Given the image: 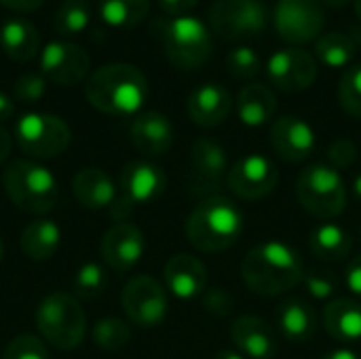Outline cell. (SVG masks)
Returning a JSON list of instances; mask_svg holds the SVG:
<instances>
[{"label": "cell", "mask_w": 361, "mask_h": 359, "mask_svg": "<svg viewBox=\"0 0 361 359\" xmlns=\"http://www.w3.org/2000/svg\"><path fill=\"white\" fill-rule=\"evenodd\" d=\"M302 277L300 254L283 241H264L252 248L241 262V279L260 296L283 294L302 284Z\"/></svg>", "instance_id": "1"}, {"label": "cell", "mask_w": 361, "mask_h": 359, "mask_svg": "<svg viewBox=\"0 0 361 359\" xmlns=\"http://www.w3.org/2000/svg\"><path fill=\"white\" fill-rule=\"evenodd\" d=\"M85 97L104 114L129 116L146 104L148 80L131 63H108L85 80Z\"/></svg>", "instance_id": "2"}, {"label": "cell", "mask_w": 361, "mask_h": 359, "mask_svg": "<svg viewBox=\"0 0 361 359\" xmlns=\"http://www.w3.org/2000/svg\"><path fill=\"white\" fill-rule=\"evenodd\" d=\"M186 237L192 248L218 254L233 248L243 235V214L226 197H207L186 218Z\"/></svg>", "instance_id": "3"}, {"label": "cell", "mask_w": 361, "mask_h": 359, "mask_svg": "<svg viewBox=\"0 0 361 359\" xmlns=\"http://www.w3.org/2000/svg\"><path fill=\"white\" fill-rule=\"evenodd\" d=\"M150 32L161 40L167 59L182 70L201 68L212 55L209 28L195 15L154 19Z\"/></svg>", "instance_id": "4"}, {"label": "cell", "mask_w": 361, "mask_h": 359, "mask_svg": "<svg viewBox=\"0 0 361 359\" xmlns=\"http://www.w3.org/2000/svg\"><path fill=\"white\" fill-rule=\"evenodd\" d=\"M2 186L15 207L34 216L51 212L59 197L55 176L27 159H17L6 165L2 171Z\"/></svg>", "instance_id": "5"}, {"label": "cell", "mask_w": 361, "mask_h": 359, "mask_svg": "<svg viewBox=\"0 0 361 359\" xmlns=\"http://www.w3.org/2000/svg\"><path fill=\"white\" fill-rule=\"evenodd\" d=\"M36 328L40 336L59 351L76 349L87 332V315L80 300L68 292H51L36 307Z\"/></svg>", "instance_id": "6"}, {"label": "cell", "mask_w": 361, "mask_h": 359, "mask_svg": "<svg viewBox=\"0 0 361 359\" xmlns=\"http://www.w3.org/2000/svg\"><path fill=\"white\" fill-rule=\"evenodd\" d=\"M296 197L302 209L319 220L336 218L347 207L345 180L330 165H311L302 169L296 182Z\"/></svg>", "instance_id": "7"}, {"label": "cell", "mask_w": 361, "mask_h": 359, "mask_svg": "<svg viewBox=\"0 0 361 359\" xmlns=\"http://www.w3.org/2000/svg\"><path fill=\"white\" fill-rule=\"evenodd\" d=\"M70 140V125L55 114L27 112L15 123V142L32 159H55L68 150Z\"/></svg>", "instance_id": "8"}, {"label": "cell", "mask_w": 361, "mask_h": 359, "mask_svg": "<svg viewBox=\"0 0 361 359\" xmlns=\"http://www.w3.org/2000/svg\"><path fill=\"white\" fill-rule=\"evenodd\" d=\"M116 201L110 207L114 220L125 222L137 205L157 201L165 190V174L148 161H131L118 176Z\"/></svg>", "instance_id": "9"}, {"label": "cell", "mask_w": 361, "mask_h": 359, "mask_svg": "<svg viewBox=\"0 0 361 359\" xmlns=\"http://www.w3.org/2000/svg\"><path fill=\"white\" fill-rule=\"evenodd\" d=\"M212 30L228 40L260 36L269 25V8L260 0H216L209 8Z\"/></svg>", "instance_id": "10"}, {"label": "cell", "mask_w": 361, "mask_h": 359, "mask_svg": "<svg viewBox=\"0 0 361 359\" xmlns=\"http://www.w3.org/2000/svg\"><path fill=\"white\" fill-rule=\"evenodd\" d=\"M326 13L319 0H277L273 23L283 42L298 47L315 40L324 30Z\"/></svg>", "instance_id": "11"}, {"label": "cell", "mask_w": 361, "mask_h": 359, "mask_svg": "<svg viewBox=\"0 0 361 359\" xmlns=\"http://www.w3.org/2000/svg\"><path fill=\"white\" fill-rule=\"evenodd\" d=\"M226 150L212 138H197L190 148L188 193L192 197H214L228 180Z\"/></svg>", "instance_id": "12"}, {"label": "cell", "mask_w": 361, "mask_h": 359, "mask_svg": "<svg viewBox=\"0 0 361 359\" xmlns=\"http://www.w3.org/2000/svg\"><path fill=\"white\" fill-rule=\"evenodd\" d=\"M123 309L133 326L157 328L165 322L169 309L165 288L150 275H137L123 290Z\"/></svg>", "instance_id": "13"}, {"label": "cell", "mask_w": 361, "mask_h": 359, "mask_svg": "<svg viewBox=\"0 0 361 359\" xmlns=\"http://www.w3.org/2000/svg\"><path fill=\"white\" fill-rule=\"evenodd\" d=\"M267 74L279 91L300 93L315 83L317 59L300 47H286L269 57Z\"/></svg>", "instance_id": "14"}, {"label": "cell", "mask_w": 361, "mask_h": 359, "mask_svg": "<svg viewBox=\"0 0 361 359\" xmlns=\"http://www.w3.org/2000/svg\"><path fill=\"white\" fill-rule=\"evenodd\" d=\"M89 53L72 40H53L40 53V72L49 83L72 87L89 74Z\"/></svg>", "instance_id": "15"}, {"label": "cell", "mask_w": 361, "mask_h": 359, "mask_svg": "<svg viewBox=\"0 0 361 359\" xmlns=\"http://www.w3.org/2000/svg\"><path fill=\"white\" fill-rule=\"evenodd\" d=\"M228 188L245 201H258L269 197L277 182L279 171L275 163L262 154H250L239 159L228 171Z\"/></svg>", "instance_id": "16"}, {"label": "cell", "mask_w": 361, "mask_h": 359, "mask_svg": "<svg viewBox=\"0 0 361 359\" xmlns=\"http://www.w3.org/2000/svg\"><path fill=\"white\" fill-rule=\"evenodd\" d=\"M144 248H146L144 235L131 222H116L114 226L106 231L99 243L104 262L116 273L131 271L140 262Z\"/></svg>", "instance_id": "17"}, {"label": "cell", "mask_w": 361, "mask_h": 359, "mask_svg": "<svg viewBox=\"0 0 361 359\" xmlns=\"http://www.w3.org/2000/svg\"><path fill=\"white\" fill-rule=\"evenodd\" d=\"M271 146L279 159L288 163H300L315 150L313 127L294 114L279 116L271 127Z\"/></svg>", "instance_id": "18"}, {"label": "cell", "mask_w": 361, "mask_h": 359, "mask_svg": "<svg viewBox=\"0 0 361 359\" xmlns=\"http://www.w3.org/2000/svg\"><path fill=\"white\" fill-rule=\"evenodd\" d=\"M167 290L182 300L201 296L207 290V269L190 254H176L167 260L163 271Z\"/></svg>", "instance_id": "19"}, {"label": "cell", "mask_w": 361, "mask_h": 359, "mask_svg": "<svg viewBox=\"0 0 361 359\" xmlns=\"http://www.w3.org/2000/svg\"><path fill=\"white\" fill-rule=\"evenodd\" d=\"M186 110L195 125L216 127L228 118L233 110V97L226 87L218 83H205L188 95Z\"/></svg>", "instance_id": "20"}, {"label": "cell", "mask_w": 361, "mask_h": 359, "mask_svg": "<svg viewBox=\"0 0 361 359\" xmlns=\"http://www.w3.org/2000/svg\"><path fill=\"white\" fill-rule=\"evenodd\" d=\"M131 142L146 157H161L173 144L171 121L157 110L140 112L131 123Z\"/></svg>", "instance_id": "21"}, {"label": "cell", "mask_w": 361, "mask_h": 359, "mask_svg": "<svg viewBox=\"0 0 361 359\" xmlns=\"http://www.w3.org/2000/svg\"><path fill=\"white\" fill-rule=\"evenodd\" d=\"M231 339L241 355L250 359H273L277 355V341L264 320L243 315L231 326Z\"/></svg>", "instance_id": "22"}, {"label": "cell", "mask_w": 361, "mask_h": 359, "mask_svg": "<svg viewBox=\"0 0 361 359\" xmlns=\"http://www.w3.org/2000/svg\"><path fill=\"white\" fill-rule=\"evenodd\" d=\"M72 193L76 201L87 209L112 207L116 201V186L112 178L99 167H85L72 178Z\"/></svg>", "instance_id": "23"}, {"label": "cell", "mask_w": 361, "mask_h": 359, "mask_svg": "<svg viewBox=\"0 0 361 359\" xmlns=\"http://www.w3.org/2000/svg\"><path fill=\"white\" fill-rule=\"evenodd\" d=\"M237 116L247 127H260L273 121L277 112V95L262 83L245 85L237 95Z\"/></svg>", "instance_id": "24"}, {"label": "cell", "mask_w": 361, "mask_h": 359, "mask_svg": "<svg viewBox=\"0 0 361 359\" xmlns=\"http://www.w3.org/2000/svg\"><path fill=\"white\" fill-rule=\"evenodd\" d=\"M326 332L341 343L361 341V303L353 298H336L324 309Z\"/></svg>", "instance_id": "25"}, {"label": "cell", "mask_w": 361, "mask_h": 359, "mask_svg": "<svg viewBox=\"0 0 361 359\" xmlns=\"http://www.w3.org/2000/svg\"><path fill=\"white\" fill-rule=\"evenodd\" d=\"M0 49L13 61H30L40 49V34L27 19L13 17L0 25Z\"/></svg>", "instance_id": "26"}, {"label": "cell", "mask_w": 361, "mask_h": 359, "mask_svg": "<svg viewBox=\"0 0 361 359\" xmlns=\"http://www.w3.org/2000/svg\"><path fill=\"white\" fill-rule=\"evenodd\" d=\"M277 324L281 334L292 343H309L317 330V315L313 307L300 298L286 300L277 311Z\"/></svg>", "instance_id": "27"}, {"label": "cell", "mask_w": 361, "mask_h": 359, "mask_svg": "<svg viewBox=\"0 0 361 359\" xmlns=\"http://www.w3.org/2000/svg\"><path fill=\"white\" fill-rule=\"evenodd\" d=\"M59 243H61V231L53 220L47 218H38L30 222L19 239L23 256H27L34 262H44L53 258Z\"/></svg>", "instance_id": "28"}, {"label": "cell", "mask_w": 361, "mask_h": 359, "mask_svg": "<svg viewBox=\"0 0 361 359\" xmlns=\"http://www.w3.org/2000/svg\"><path fill=\"white\" fill-rule=\"evenodd\" d=\"M309 248L324 262H345L353 250V237L343 226L326 222L311 231Z\"/></svg>", "instance_id": "29"}, {"label": "cell", "mask_w": 361, "mask_h": 359, "mask_svg": "<svg viewBox=\"0 0 361 359\" xmlns=\"http://www.w3.org/2000/svg\"><path fill=\"white\" fill-rule=\"evenodd\" d=\"M99 19L112 30H131L150 13V0H99Z\"/></svg>", "instance_id": "30"}, {"label": "cell", "mask_w": 361, "mask_h": 359, "mask_svg": "<svg viewBox=\"0 0 361 359\" xmlns=\"http://www.w3.org/2000/svg\"><path fill=\"white\" fill-rule=\"evenodd\" d=\"M357 55L355 40L345 32H328L315 40V57L328 68H347Z\"/></svg>", "instance_id": "31"}, {"label": "cell", "mask_w": 361, "mask_h": 359, "mask_svg": "<svg viewBox=\"0 0 361 359\" xmlns=\"http://www.w3.org/2000/svg\"><path fill=\"white\" fill-rule=\"evenodd\" d=\"M91 21V4L89 0H63L53 17V28L57 34L72 36L87 30Z\"/></svg>", "instance_id": "32"}, {"label": "cell", "mask_w": 361, "mask_h": 359, "mask_svg": "<svg viewBox=\"0 0 361 359\" xmlns=\"http://www.w3.org/2000/svg\"><path fill=\"white\" fill-rule=\"evenodd\" d=\"M91 339L104 351H118L131 341V326L118 317H102L95 322Z\"/></svg>", "instance_id": "33"}, {"label": "cell", "mask_w": 361, "mask_h": 359, "mask_svg": "<svg viewBox=\"0 0 361 359\" xmlns=\"http://www.w3.org/2000/svg\"><path fill=\"white\" fill-rule=\"evenodd\" d=\"M226 70L237 80H252L262 70V57L252 47L245 44L233 47L226 55Z\"/></svg>", "instance_id": "34"}, {"label": "cell", "mask_w": 361, "mask_h": 359, "mask_svg": "<svg viewBox=\"0 0 361 359\" xmlns=\"http://www.w3.org/2000/svg\"><path fill=\"white\" fill-rule=\"evenodd\" d=\"M106 284H108V275L104 267L97 262H85L74 275V296L93 300L104 294Z\"/></svg>", "instance_id": "35"}, {"label": "cell", "mask_w": 361, "mask_h": 359, "mask_svg": "<svg viewBox=\"0 0 361 359\" xmlns=\"http://www.w3.org/2000/svg\"><path fill=\"white\" fill-rule=\"evenodd\" d=\"M338 102L343 110L361 118V63L351 66L338 83Z\"/></svg>", "instance_id": "36"}, {"label": "cell", "mask_w": 361, "mask_h": 359, "mask_svg": "<svg viewBox=\"0 0 361 359\" xmlns=\"http://www.w3.org/2000/svg\"><path fill=\"white\" fill-rule=\"evenodd\" d=\"M2 359H49V351L42 339L34 334H19L6 345Z\"/></svg>", "instance_id": "37"}, {"label": "cell", "mask_w": 361, "mask_h": 359, "mask_svg": "<svg viewBox=\"0 0 361 359\" xmlns=\"http://www.w3.org/2000/svg\"><path fill=\"white\" fill-rule=\"evenodd\" d=\"M302 284L307 288V292L315 298V300H328L336 294L338 290V279L332 271H322V269H313V271H305Z\"/></svg>", "instance_id": "38"}, {"label": "cell", "mask_w": 361, "mask_h": 359, "mask_svg": "<svg viewBox=\"0 0 361 359\" xmlns=\"http://www.w3.org/2000/svg\"><path fill=\"white\" fill-rule=\"evenodd\" d=\"M44 91H47V78L42 76V72H25L13 85L15 99L25 102V104H34L42 99Z\"/></svg>", "instance_id": "39"}, {"label": "cell", "mask_w": 361, "mask_h": 359, "mask_svg": "<svg viewBox=\"0 0 361 359\" xmlns=\"http://www.w3.org/2000/svg\"><path fill=\"white\" fill-rule=\"evenodd\" d=\"M203 307L207 313H212L214 317H226L233 313L235 309V298L231 292H226L224 288H207L203 294Z\"/></svg>", "instance_id": "40"}, {"label": "cell", "mask_w": 361, "mask_h": 359, "mask_svg": "<svg viewBox=\"0 0 361 359\" xmlns=\"http://www.w3.org/2000/svg\"><path fill=\"white\" fill-rule=\"evenodd\" d=\"M355 157H357V148H355V144L349 138H338L328 148L330 167H334L336 171L338 169H347L355 161Z\"/></svg>", "instance_id": "41"}, {"label": "cell", "mask_w": 361, "mask_h": 359, "mask_svg": "<svg viewBox=\"0 0 361 359\" xmlns=\"http://www.w3.org/2000/svg\"><path fill=\"white\" fill-rule=\"evenodd\" d=\"M345 284L353 296L361 298V254L349 262V267L345 271Z\"/></svg>", "instance_id": "42"}, {"label": "cell", "mask_w": 361, "mask_h": 359, "mask_svg": "<svg viewBox=\"0 0 361 359\" xmlns=\"http://www.w3.org/2000/svg\"><path fill=\"white\" fill-rule=\"evenodd\" d=\"M159 4L167 15L180 17V15H188L199 4V0H159Z\"/></svg>", "instance_id": "43"}, {"label": "cell", "mask_w": 361, "mask_h": 359, "mask_svg": "<svg viewBox=\"0 0 361 359\" xmlns=\"http://www.w3.org/2000/svg\"><path fill=\"white\" fill-rule=\"evenodd\" d=\"M44 0H0L2 6L6 8H13V11H21V13H27V11H36L42 6Z\"/></svg>", "instance_id": "44"}, {"label": "cell", "mask_w": 361, "mask_h": 359, "mask_svg": "<svg viewBox=\"0 0 361 359\" xmlns=\"http://www.w3.org/2000/svg\"><path fill=\"white\" fill-rule=\"evenodd\" d=\"M11 148H13V135L8 133V129L0 125V165L8 159Z\"/></svg>", "instance_id": "45"}, {"label": "cell", "mask_w": 361, "mask_h": 359, "mask_svg": "<svg viewBox=\"0 0 361 359\" xmlns=\"http://www.w3.org/2000/svg\"><path fill=\"white\" fill-rule=\"evenodd\" d=\"M15 114V102L11 95H6L4 91H0V123L11 118Z\"/></svg>", "instance_id": "46"}, {"label": "cell", "mask_w": 361, "mask_h": 359, "mask_svg": "<svg viewBox=\"0 0 361 359\" xmlns=\"http://www.w3.org/2000/svg\"><path fill=\"white\" fill-rule=\"evenodd\" d=\"M324 359H361L357 353L349 351V349H338V351H332L330 355H326Z\"/></svg>", "instance_id": "47"}, {"label": "cell", "mask_w": 361, "mask_h": 359, "mask_svg": "<svg viewBox=\"0 0 361 359\" xmlns=\"http://www.w3.org/2000/svg\"><path fill=\"white\" fill-rule=\"evenodd\" d=\"M214 359H245L239 351H226V349H222V351H218Z\"/></svg>", "instance_id": "48"}, {"label": "cell", "mask_w": 361, "mask_h": 359, "mask_svg": "<svg viewBox=\"0 0 361 359\" xmlns=\"http://www.w3.org/2000/svg\"><path fill=\"white\" fill-rule=\"evenodd\" d=\"M349 34H351V38L355 40V47H357V51L361 53V25H351Z\"/></svg>", "instance_id": "49"}, {"label": "cell", "mask_w": 361, "mask_h": 359, "mask_svg": "<svg viewBox=\"0 0 361 359\" xmlns=\"http://www.w3.org/2000/svg\"><path fill=\"white\" fill-rule=\"evenodd\" d=\"M322 4H328V6H332V8H341V6H345V4H349L351 0H319Z\"/></svg>", "instance_id": "50"}, {"label": "cell", "mask_w": 361, "mask_h": 359, "mask_svg": "<svg viewBox=\"0 0 361 359\" xmlns=\"http://www.w3.org/2000/svg\"><path fill=\"white\" fill-rule=\"evenodd\" d=\"M353 195H355V199L361 203V174L355 176V180H353Z\"/></svg>", "instance_id": "51"}, {"label": "cell", "mask_w": 361, "mask_h": 359, "mask_svg": "<svg viewBox=\"0 0 361 359\" xmlns=\"http://www.w3.org/2000/svg\"><path fill=\"white\" fill-rule=\"evenodd\" d=\"M353 4H355V13H357V17L361 19V0H353Z\"/></svg>", "instance_id": "52"}, {"label": "cell", "mask_w": 361, "mask_h": 359, "mask_svg": "<svg viewBox=\"0 0 361 359\" xmlns=\"http://www.w3.org/2000/svg\"><path fill=\"white\" fill-rule=\"evenodd\" d=\"M2 256H4V241H2V237H0V260H2Z\"/></svg>", "instance_id": "53"}, {"label": "cell", "mask_w": 361, "mask_h": 359, "mask_svg": "<svg viewBox=\"0 0 361 359\" xmlns=\"http://www.w3.org/2000/svg\"><path fill=\"white\" fill-rule=\"evenodd\" d=\"M360 237H361V226H360Z\"/></svg>", "instance_id": "54"}]
</instances>
